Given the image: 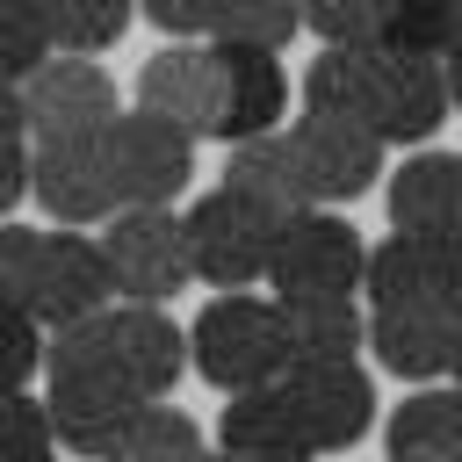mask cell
Masks as SVG:
<instances>
[{"label": "cell", "mask_w": 462, "mask_h": 462, "mask_svg": "<svg viewBox=\"0 0 462 462\" xmlns=\"http://www.w3.org/2000/svg\"><path fill=\"white\" fill-rule=\"evenodd\" d=\"M188 346H195V375L224 397L238 390H260V383H282L296 346H289V310L274 296H245V289H224L202 303V318L188 325Z\"/></svg>", "instance_id": "obj_1"}, {"label": "cell", "mask_w": 462, "mask_h": 462, "mask_svg": "<svg viewBox=\"0 0 462 462\" xmlns=\"http://www.w3.org/2000/svg\"><path fill=\"white\" fill-rule=\"evenodd\" d=\"M274 238L282 217L253 195H238L231 180H217L195 209H188V253H195V282L209 289H253L274 267Z\"/></svg>", "instance_id": "obj_2"}, {"label": "cell", "mask_w": 462, "mask_h": 462, "mask_svg": "<svg viewBox=\"0 0 462 462\" xmlns=\"http://www.w3.org/2000/svg\"><path fill=\"white\" fill-rule=\"evenodd\" d=\"M101 159H108L116 209H173L180 188L195 180V137L152 108H123L101 130Z\"/></svg>", "instance_id": "obj_3"}, {"label": "cell", "mask_w": 462, "mask_h": 462, "mask_svg": "<svg viewBox=\"0 0 462 462\" xmlns=\"http://www.w3.org/2000/svg\"><path fill=\"white\" fill-rule=\"evenodd\" d=\"M368 274V245L346 217H332L325 202L318 209H296L282 217V238H274V267H267V289L274 303H310V296H354Z\"/></svg>", "instance_id": "obj_4"}, {"label": "cell", "mask_w": 462, "mask_h": 462, "mask_svg": "<svg viewBox=\"0 0 462 462\" xmlns=\"http://www.w3.org/2000/svg\"><path fill=\"white\" fill-rule=\"evenodd\" d=\"M101 253H108V274H116L123 303H166L195 274L188 217H173V209H116L108 231H101Z\"/></svg>", "instance_id": "obj_5"}, {"label": "cell", "mask_w": 462, "mask_h": 462, "mask_svg": "<svg viewBox=\"0 0 462 462\" xmlns=\"http://www.w3.org/2000/svg\"><path fill=\"white\" fill-rule=\"evenodd\" d=\"M455 116L448 65L440 58H404V51H368V130L383 144H433V130Z\"/></svg>", "instance_id": "obj_6"}, {"label": "cell", "mask_w": 462, "mask_h": 462, "mask_svg": "<svg viewBox=\"0 0 462 462\" xmlns=\"http://www.w3.org/2000/svg\"><path fill=\"white\" fill-rule=\"evenodd\" d=\"M282 390L303 411L318 455H346L354 440L375 433V383H368L361 361H289Z\"/></svg>", "instance_id": "obj_7"}, {"label": "cell", "mask_w": 462, "mask_h": 462, "mask_svg": "<svg viewBox=\"0 0 462 462\" xmlns=\"http://www.w3.org/2000/svg\"><path fill=\"white\" fill-rule=\"evenodd\" d=\"M22 108H29V137H101L123 116L116 108V79L79 51H58L22 87Z\"/></svg>", "instance_id": "obj_8"}, {"label": "cell", "mask_w": 462, "mask_h": 462, "mask_svg": "<svg viewBox=\"0 0 462 462\" xmlns=\"http://www.w3.org/2000/svg\"><path fill=\"white\" fill-rule=\"evenodd\" d=\"M289 137H296V152H303V173H310V195L332 209V202H361L375 180H383V137L375 130H361V123H346V116H318V108H303L296 123H289Z\"/></svg>", "instance_id": "obj_9"}, {"label": "cell", "mask_w": 462, "mask_h": 462, "mask_svg": "<svg viewBox=\"0 0 462 462\" xmlns=\"http://www.w3.org/2000/svg\"><path fill=\"white\" fill-rule=\"evenodd\" d=\"M43 404H51L58 448H72L87 462H108L130 440V426H137V411L152 397H137L123 375H51V397Z\"/></svg>", "instance_id": "obj_10"}, {"label": "cell", "mask_w": 462, "mask_h": 462, "mask_svg": "<svg viewBox=\"0 0 462 462\" xmlns=\"http://www.w3.org/2000/svg\"><path fill=\"white\" fill-rule=\"evenodd\" d=\"M137 108L180 123L188 137H217V108H224L217 43H166V51H152L144 72H137Z\"/></svg>", "instance_id": "obj_11"}, {"label": "cell", "mask_w": 462, "mask_h": 462, "mask_svg": "<svg viewBox=\"0 0 462 462\" xmlns=\"http://www.w3.org/2000/svg\"><path fill=\"white\" fill-rule=\"evenodd\" d=\"M455 339H462V310H448V303H383V310H368V346L397 383L455 375Z\"/></svg>", "instance_id": "obj_12"}, {"label": "cell", "mask_w": 462, "mask_h": 462, "mask_svg": "<svg viewBox=\"0 0 462 462\" xmlns=\"http://www.w3.org/2000/svg\"><path fill=\"white\" fill-rule=\"evenodd\" d=\"M36 144V202L51 209V224H108L116 217V188H108V159L101 137H29Z\"/></svg>", "instance_id": "obj_13"}, {"label": "cell", "mask_w": 462, "mask_h": 462, "mask_svg": "<svg viewBox=\"0 0 462 462\" xmlns=\"http://www.w3.org/2000/svg\"><path fill=\"white\" fill-rule=\"evenodd\" d=\"M108 296H116V274H108L101 238H87V231H43V282H36L43 332L108 310Z\"/></svg>", "instance_id": "obj_14"}, {"label": "cell", "mask_w": 462, "mask_h": 462, "mask_svg": "<svg viewBox=\"0 0 462 462\" xmlns=\"http://www.w3.org/2000/svg\"><path fill=\"white\" fill-rule=\"evenodd\" d=\"M217 448L238 455V462H318V440H310V426H303V411L289 404L282 383L238 390L217 419Z\"/></svg>", "instance_id": "obj_15"}, {"label": "cell", "mask_w": 462, "mask_h": 462, "mask_svg": "<svg viewBox=\"0 0 462 462\" xmlns=\"http://www.w3.org/2000/svg\"><path fill=\"white\" fill-rule=\"evenodd\" d=\"M108 318H116V375H123L137 397H166V390L195 368L188 332H180L159 303H108Z\"/></svg>", "instance_id": "obj_16"}, {"label": "cell", "mask_w": 462, "mask_h": 462, "mask_svg": "<svg viewBox=\"0 0 462 462\" xmlns=\"http://www.w3.org/2000/svg\"><path fill=\"white\" fill-rule=\"evenodd\" d=\"M217 65H224L217 137L238 144V137L282 130V116H289V72H282V58L274 51H253V43H217Z\"/></svg>", "instance_id": "obj_17"}, {"label": "cell", "mask_w": 462, "mask_h": 462, "mask_svg": "<svg viewBox=\"0 0 462 462\" xmlns=\"http://www.w3.org/2000/svg\"><path fill=\"white\" fill-rule=\"evenodd\" d=\"M224 180L253 202H267L274 217H296V209H318L310 195V173H303V152L289 130H260V137H238L231 159H224Z\"/></svg>", "instance_id": "obj_18"}, {"label": "cell", "mask_w": 462, "mask_h": 462, "mask_svg": "<svg viewBox=\"0 0 462 462\" xmlns=\"http://www.w3.org/2000/svg\"><path fill=\"white\" fill-rule=\"evenodd\" d=\"M383 202H390L397 231H455L462 224V159L455 152H411L390 173Z\"/></svg>", "instance_id": "obj_19"}, {"label": "cell", "mask_w": 462, "mask_h": 462, "mask_svg": "<svg viewBox=\"0 0 462 462\" xmlns=\"http://www.w3.org/2000/svg\"><path fill=\"white\" fill-rule=\"evenodd\" d=\"M368 303H448L440 296V231H390L383 245H368V274H361Z\"/></svg>", "instance_id": "obj_20"}, {"label": "cell", "mask_w": 462, "mask_h": 462, "mask_svg": "<svg viewBox=\"0 0 462 462\" xmlns=\"http://www.w3.org/2000/svg\"><path fill=\"white\" fill-rule=\"evenodd\" d=\"M383 440H390V455H448V462H462V383H419L390 411Z\"/></svg>", "instance_id": "obj_21"}, {"label": "cell", "mask_w": 462, "mask_h": 462, "mask_svg": "<svg viewBox=\"0 0 462 462\" xmlns=\"http://www.w3.org/2000/svg\"><path fill=\"white\" fill-rule=\"evenodd\" d=\"M282 310H289L296 361H354L368 346V318L354 310V296H310V303H282Z\"/></svg>", "instance_id": "obj_22"}, {"label": "cell", "mask_w": 462, "mask_h": 462, "mask_svg": "<svg viewBox=\"0 0 462 462\" xmlns=\"http://www.w3.org/2000/svg\"><path fill=\"white\" fill-rule=\"evenodd\" d=\"M368 51L375 43H325L303 72V108L318 116H346L368 130Z\"/></svg>", "instance_id": "obj_23"}, {"label": "cell", "mask_w": 462, "mask_h": 462, "mask_svg": "<svg viewBox=\"0 0 462 462\" xmlns=\"http://www.w3.org/2000/svg\"><path fill=\"white\" fill-rule=\"evenodd\" d=\"M43 22H51V43L58 51H108L130 22H137V0H43Z\"/></svg>", "instance_id": "obj_24"}, {"label": "cell", "mask_w": 462, "mask_h": 462, "mask_svg": "<svg viewBox=\"0 0 462 462\" xmlns=\"http://www.w3.org/2000/svg\"><path fill=\"white\" fill-rule=\"evenodd\" d=\"M209 448H202V426L180 411V404H144L137 411V426H130V440L108 455V462H202Z\"/></svg>", "instance_id": "obj_25"}, {"label": "cell", "mask_w": 462, "mask_h": 462, "mask_svg": "<svg viewBox=\"0 0 462 462\" xmlns=\"http://www.w3.org/2000/svg\"><path fill=\"white\" fill-rule=\"evenodd\" d=\"M296 29H303V0H217V14H209V43L282 51Z\"/></svg>", "instance_id": "obj_26"}, {"label": "cell", "mask_w": 462, "mask_h": 462, "mask_svg": "<svg viewBox=\"0 0 462 462\" xmlns=\"http://www.w3.org/2000/svg\"><path fill=\"white\" fill-rule=\"evenodd\" d=\"M58 58L43 0H0V87H29Z\"/></svg>", "instance_id": "obj_27"}, {"label": "cell", "mask_w": 462, "mask_h": 462, "mask_svg": "<svg viewBox=\"0 0 462 462\" xmlns=\"http://www.w3.org/2000/svg\"><path fill=\"white\" fill-rule=\"evenodd\" d=\"M375 43L404 51V58H448L455 51V0H390Z\"/></svg>", "instance_id": "obj_28"}, {"label": "cell", "mask_w": 462, "mask_h": 462, "mask_svg": "<svg viewBox=\"0 0 462 462\" xmlns=\"http://www.w3.org/2000/svg\"><path fill=\"white\" fill-rule=\"evenodd\" d=\"M51 455H58L51 404L29 390H7L0 397V462H51Z\"/></svg>", "instance_id": "obj_29"}, {"label": "cell", "mask_w": 462, "mask_h": 462, "mask_svg": "<svg viewBox=\"0 0 462 462\" xmlns=\"http://www.w3.org/2000/svg\"><path fill=\"white\" fill-rule=\"evenodd\" d=\"M43 346H51L43 318L0 303V397H7V390H29V375L43 368Z\"/></svg>", "instance_id": "obj_30"}, {"label": "cell", "mask_w": 462, "mask_h": 462, "mask_svg": "<svg viewBox=\"0 0 462 462\" xmlns=\"http://www.w3.org/2000/svg\"><path fill=\"white\" fill-rule=\"evenodd\" d=\"M36 282H43V231H22L7 217L0 224V303L36 310Z\"/></svg>", "instance_id": "obj_31"}, {"label": "cell", "mask_w": 462, "mask_h": 462, "mask_svg": "<svg viewBox=\"0 0 462 462\" xmlns=\"http://www.w3.org/2000/svg\"><path fill=\"white\" fill-rule=\"evenodd\" d=\"M390 0H303V29L318 43H375Z\"/></svg>", "instance_id": "obj_32"}, {"label": "cell", "mask_w": 462, "mask_h": 462, "mask_svg": "<svg viewBox=\"0 0 462 462\" xmlns=\"http://www.w3.org/2000/svg\"><path fill=\"white\" fill-rule=\"evenodd\" d=\"M29 195H36V144L0 130V224H7Z\"/></svg>", "instance_id": "obj_33"}, {"label": "cell", "mask_w": 462, "mask_h": 462, "mask_svg": "<svg viewBox=\"0 0 462 462\" xmlns=\"http://www.w3.org/2000/svg\"><path fill=\"white\" fill-rule=\"evenodd\" d=\"M137 14L152 29H166V43H195V36H209L217 0H137Z\"/></svg>", "instance_id": "obj_34"}, {"label": "cell", "mask_w": 462, "mask_h": 462, "mask_svg": "<svg viewBox=\"0 0 462 462\" xmlns=\"http://www.w3.org/2000/svg\"><path fill=\"white\" fill-rule=\"evenodd\" d=\"M440 296H448V310H462V224L440 231Z\"/></svg>", "instance_id": "obj_35"}, {"label": "cell", "mask_w": 462, "mask_h": 462, "mask_svg": "<svg viewBox=\"0 0 462 462\" xmlns=\"http://www.w3.org/2000/svg\"><path fill=\"white\" fill-rule=\"evenodd\" d=\"M0 130H7V137H29V108H22V87H0Z\"/></svg>", "instance_id": "obj_36"}, {"label": "cell", "mask_w": 462, "mask_h": 462, "mask_svg": "<svg viewBox=\"0 0 462 462\" xmlns=\"http://www.w3.org/2000/svg\"><path fill=\"white\" fill-rule=\"evenodd\" d=\"M440 65H448V94H455V116H462V43H455Z\"/></svg>", "instance_id": "obj_37"}, {"label": "cell", "mask_w": 462, "mask_h": 462, "mask_svg": "<svg viewBox=\"0 0 462 462\" xmlns=\"http://www.w3.org/2000/svg\"><path fill=\"white\" fill-rule=\"evenodd\" d=\"M390 462H448V455H390Z\"/></svg>", "instance_id": "obj_38"}, {"label": "cell", "mask_w": 462, "mask_h": 462, "mask_svg": "<svg viewBox=\"0 0 462 462\" xmlns=\"http://www.w3.org/2000/svg\"><path fill=\"white\" fill-rule=\"evenodd\" d=\"M202 462H238V455H224V448H217V455H202Z\"/></svg>", "instance_id": "obj_39"}, {"label": "cell", "mask_w": 462, "mask_h": 462, "mask_svg": "<svg viewBox=\"0 0 462 462\" xmlns=\"http://www.w3.org/2000/svg\"><path fill=\"white\" fill-rule=\"evenodd\" d=\"M455 383H462V339H455Z\"/></svg>", "instance_id": "obj_40"}, {"label": "cell", "mask_w": 462, "mask_h": 462, "mask_svg": "<svg viewBox=\"0 0 462 462\" xmlns=\"http://www.w3.org/2000/svg\"><path fill=\"white\" fill-rule=\"evenodd\" d=\"M51 462H58V455H51Z\"/></svg>", "instance_id": "obj_41"}]
</instances>
